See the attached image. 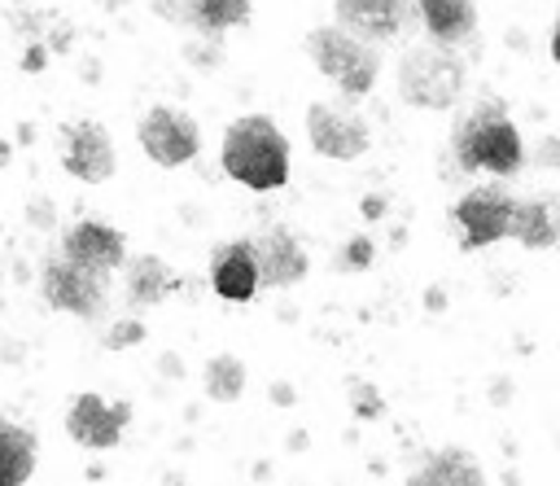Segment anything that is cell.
Masks as SVG:
<instances>
[{
	"label": "cell",
	"instance_id": "6da1fadb",
	"mask_svg": "<svg viewBox=\"0 0 560 486\" xmlns=\"http://www.w3.org/2000/svg\"><path fill=\"white\" fill-rule=\"evenodd\" d=\"M219 162L236 184L271 193L289 180V140L267 114H245L223 131Z\"/></svg>",
	"mask_w": 560,
	"mask_h": 486
},
{
	"label": "cell",
	"instance_id": "7a4b0ae2",
	"mask_svg": "<svg viewBox=\"0 0 560 486\" xmlns=\"http://www.w3.org/2000/svg\"><path fill=\"white\" fill-rule=\"evenodd\" d=\"M455 162L459 171H490V175H516L525 162V140L516 123L503 114V105H477L459 131H455Z\"/></svg>",
	"mask_w": 560,
	"mask_h": 486
},
{
	"label": "cell",
	"instance_id": "3957f363",
	"mask_svg": "<svg viewBox=\"0 0 560 486\" xmlns=\"http://www.w3.org/2000/svg\"><path fill=\"white\" fill-rule=\"evenodd\" d=\"M464 92V61L442 44H416L398 61V96L416 109H451Z\"/></svg>",
	"mask_w": 560,
	"mask_h": 486
},
{
	"label": "cell",
	"instance_id": "277c9868",
	"mask_svg": "<svg viewBox=\"0 0 560 486\" xmlns=\"http://www.w3.org/2000/svg\"><path fill=\"white\" fill-rule=\"evenodd\" d=\"M306 48H311V61L319 66V74H328L346 96L372 92L381 61H376L372 44H363L359 35H350L341 26H315Z\"/></svg>",
	"mask_w": 560,
	"mask_h": 486
},
{
	"label": "cell",
	"instance_id": "5b68a950",
	"mask_svg": "<svg viewBox=\"0 0 560 486\" xmlns=\"http://www.w3.org/2000/svg\"><path fill=\"white\" fill-rule=\"evenodd\" d=\"M39 293L48 306L70 311L79 320H96L109 306V276H96L79 263H70L61 250L39 263Z\"/></svg>",
	"mask_w": 560,
	"mask_h": 486
},
{
	"label": "cell",
	"instance_id": "8992f818",
	"mask_svg": "<svg viewBox=\"0 0 560 486\" xmlns=\"http://www.w3.org/2000/svg\"><path fill=\"white\" fill-rule=\"evenodd\" d=\"M512 210L516 197L499 184H477L455 201V228H459V245L464 250H481L508 236L512 228Z\"/></svg>",
	"mask_w": 560,
	"mask_h": 486
},
{
	"label": "cell",
	"instance_id": "52a82bcc",
	"mask_svg": "<svg viewBox=\"0 0 560 486\" xmlns=\"http://www.w3.org/2000/svg\"><path fill=\"white\" fill-rule=\"evenodd\" d=\"M306 140L315 153H324L332 162H350L372 144L363 114H354L350 105H337V101H311L306 105Z\"/></svg>",
	"mask_w": 560,
	"mask_h": 486
},
{
	"label": "cell",
	"instance_id": "ba28073f",
	"mask_svg": "<svg viewBox=\"0 0 560 486\" xmlns=\"http://www.w3.org/2000/svg\"><path fill=\"white\" fill-rule=\"evenodd\" d=\"M140 149L158 162V166H184L197 158L201 149V131L192 123V114L175 109V105H153L140 118Z\"/></svg>",
	"mask_w": 560,
	"mask_h": 486
},
{
	"label": "cell",
	"instance_id": "9c48e42d",
	"mask_svg": "<svg viewBox=\"0 0 560 486\" xmlns=\"http://www.w3.org/2000/svg\"><path fill=\"white\" fill-rule=\"evenodd\" d=\"M61 166L83 184H105L114 175V140L96 118H79L61 127Z\"/></svg>",
	"mask_w": 560,
	"mask_h": 486
},
{
	"label": "cell",
	"instance_id": "30bf717a",
	"mask_svg": "<svg viewBox=\"0 0 560 486\" xmlns=\"http://www.w3.org/2000/svg\"><path fill=\"white\" fill-rule=\"evenodd\" d=\"M127 420H131V403H105L101 394L88 390V394H79V398L70 403V412H66V433H70L79 447H88V451H109V447H118Z\"/></svg>",
	"mask_w": 560,
	"mask_h": 486
},
{
	"label": "cell",
	"instance_id": "8fae6325",
	"mask_svg": "<svg viewBox=\"0 0 560 486\" xmlns=\"http://www.w3.org/2000/svg\"><path fill=\"white\" fill-rule=\"evenodd\" d=\"M61 254L96 276H114L127 263V236L101 219H79L74 228H66L61 236Z\"/></svg>",
	"mask_w": 560,
	"mask_h": 486
},
{
	"label": "cell",
	"instance_id": "7c38bea8",
	"mask_svg": "<svg viewBox=\"0 0 560 486\" xmlns=\"http://www.w3.org/2000/svg\"><path fill=\"white\" fill-rule=\"evenodd\" d=\"M332 13L341 31L359 35L363 44H381L407 26V18L416 13V0H332Z\"/></svg>",
	"mask_w": 560,
	"mask_h": 486
},
{
	"label": "cell",
	"instance_id": "4fadbf2b",
	"mask_svg": "<svg viewBox=\"0 0 560 486\" xmlns=\"http://www.w3.org/2000/svg\"><path fill=\"white\" fill-rule=\"evenodd\" d=\"M254 258H258V280L271 289H293L311 267L306 250L289 228H267L262 236H254Z\"/></svg>",
	"mask_w": 560,
	"mask_h": 486
},
{
	"label": "cell",
	"instance_id": "5bb4252c",
	"mask_svg": "<svg viewBox=\"0 0 560 486\" xmlns=\"http://www.w3.org/2000/svg\"><path fill=\"white\" fill-rule=\"evenodd\" d=\"M258 258H254V241H228L214 250L210 263V289L228 302H249L258 293Z\"/></svg>",
	"mask_w": 560,
	"mask_h": 486
},
{
	"label": "cell",
	"instance_id": "9a60e30c",
	"mask_svg": "<svg viewBox=\"0 0 560 486\" xmlns=\"http://www.w3.org/2000/svg\"><path fill=\"white\" fill-rule=\"evenodd\" d=\"M420 26L429 31L433 44L455 48L477 31V4L472 0H416Z\"/></svg>",
	"mask_w": 560,
	"mask_h": 486
},
{
	"label": "cell",
	"instance_id": "2e32d148",
	"mask_svg": "<svg viewBox=\"0 0 560 486\" xmlns=\"http://www.w3.org/2000/svg\"><path fill=\"white\" fill-rule=\"evenodd\" d=\"M127 285V302L131 306H158V302H166L175 289H179V276H175V267H166L158 254H140V258H127V276H122Z\"/></svg>",
	"mask_w": 560,
	"mask_h": 486
},
{
	"label": "cell",
	"instance_id": "e0dca14e",
	"mask_svg": "<svg viewBox=\"0 0 560 486\" xmlns=\"http://www.w3.org/2000/svg\"><path fill=\"white\" fill-rule=\"evenodd\" d=\"M508 236H512L516 245H525V250H547V245L560 241V210H556L551 201H542V197H525V201H516V210H512Z\"/></svg>",
	"mask_w": 560,
	"mask_h": 486
},
{
	"label": "cell",
	"instance_id": "ac0fdd59",
	"mask_svg": "<svg viewBox=\"0 0 560 486\" xmlns=\"http://www.w3.org/2000/svg\"><path fill=\"white\" fill-rule=\"evenodd\" d=\"M407 486H486V473L477 468V460H472L468 451L446 447V451H433V455L411 473Z\"/></svg>",
	"mask_w": 560,
	"mask_h": 486
},
{
	"label": "cell",
	"instance_id": "d6986e66",
	"mask_svg": "<svg viewBox=\"0 0 560 486\" xmlns=\"http://www.w3.org/2000/svg\"><path fill=\"white\" fill-rule=\"evenodd\" d=\"M35 455H39L35 433L0 416V486H22L35 473Z\"/></svg>",
	"mask_w": 560,
	"mask_h": 486
},
{
	"label": "cell",
	"instance_id": "ffe728a7",
	"mask_svg": "<svg viewBox=\"0 0 560 486\" xmlns=\"http://www.w3.org/2000/svg\"><path fill=\"white\" fill-rule=\"evenodd\" d=\"M245 18H249V0H192V9H188V26L201 35L232 31Z\"/></svg>",
	"mask_w": 560,
	"mask_h": 486
},
{
	"label": "cell",
	"instance_id": "44dd1931",
	"mask_svg": "<svg viewBox=\"0 0 560 486\" xmlns=\"http://www.w3.org/2000/svg\"><path fill=\"white\" fill-rule=\"evenodd\" d=\"M201 385H206V394L214 398V403H236L241 398V390H245V363L236 359V355H214V359H206V372H201Z\"/></svg>",
	"mask_w": 560,
	"mask_h": 486
},
{
	"label": "cell",
	"instance_id": "7402d4cb",
	"mask_svg": "<svg viewBox=\"0 0 560 486\" xmlns=\"http://www.w3.org/2000/svg\"><path fill=\"white\" fill-rule=\"evenodd\" d=\"M337 263H341V267H354V271L368 267V263H372V241H368V236H350V241L341 245Z\"/></svg>",
	"mask_w": 560,
	"mask_h": 486
},
{
	"label": "cell",
	"instance_id": "603a6c76",
	"mask_svg": "<svg viewBox=\"0 0 560 486\" xmlns=\"http://www.w3.org/2000/svg\"><path fill=\"white\" fill-rule=\"evenodd\" d=\"M131 342H144V324H140V320H118V324L109 328V337H105L109 350H122V346H131Z\"/></svg>",
	"mask_w": 560,
	"mask_h": 486
},
{
	"label": "cell",
	"instance_id": "cb8c5ba5",
	"mask_svg": "<svg viewBox=\"0 0 560 486\" xmlns=\"http://www.w3.org/2000/svg\"><path fill=\"white\" fill-rule=\"evenodd\" d=\"M188 9H192V0H153V13L166 22H179V26H188Z\"/></svg>",
	"mask_w": 560,
	"mask_h": 486
},
{
	"label": "cell",
	"instance_id": "d4e9b609",
	"mask_svg": "<svg viewBox=\"0 0 560 486\" xmlns=\"http://www.w3.org/2000/svg\"><path fill=\"white\" fill-rule=\"evenodd\" d=\"M363 215L376 219V215H381V197H368V201H363Z\"/></svg>",
	"mask_w": 560,
	"mask_h": 486
},
{
	"label": "cell",
	"instance_id": "484cf974",
	"mask_svg": "<svg viewBox=\"0 0 560 486\" xmlns=\"http://www.w3.org/2000/svg\"><path fill=\"white\" fill-rule=\"evenodd\" d=\"M271 398H276V403H293V390H289V385H276Z\"/></svg>",
	"mask_w": 560,
	"mask_h": 486
},
{
	"label": "cell",
	"instance_id": "4316f807",
	"mask_svg": "<svg viewBox=\"0 0 560 486\" xmlns=\"http://www.w3.org/2000/svg\"><path fill=\"white\" fill-rule=\"evenodd\" d=\"M551 57H556V66H560V22L551 26Z\"/></svg>",
	"mask_w": 560,
	"mask_h": 486
}]
</instances>
